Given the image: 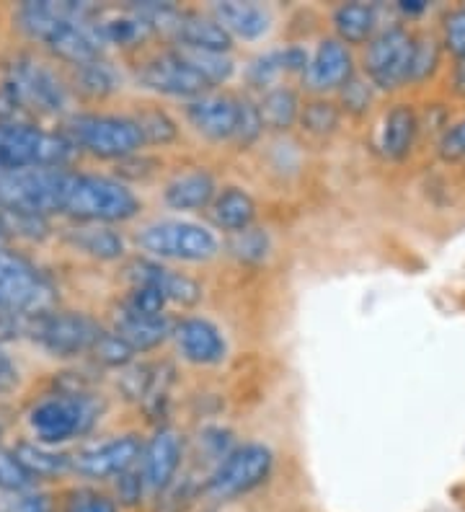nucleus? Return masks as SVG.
<instances>
[{
    "instance_id": "nucleus-1",
    "label": "nucleus",
    "mask_w": 465,
    "mask_h": 512,
    "mask_svg": "<svg viewBox=\"0 0 465 512\" xmlns=\"http://www.w3.org/2000/svg\"><path fill=\"white\" fill-rule=\"evenodd\" d=\"M19 26L31 39L70 65H86L101 55L106 44L99 32V11L88 3L37 0L19 8Z\"/></svg>"
},
{
    "instance_id": "nucleus-2",
    "label": "nucleus",
    "mask_w": 465,
    "mask_h": 512,
    "mask_svg": "<svg viewBox=\"0 0 465 512\" xmlns=\"http://www.w3.org/2000/svg\"><path fill=\"white\" fill-rule=\"evenodd\" d=\"M140 213V200L132 189L114 182L109 176L70 174L68 194L62 215L81 220V223H124Z\"/></svg>"
},
{
    "instance_id": "nucleus-3",
    "label": "nucleus",
    "mask_w": 465,
    "mask_h": 512,
    "mask_svg": "<svg viewBox=\"0 0 465 512\" xmlns=\"http://www.w3.org/2000/svg\"><path fill=\"white\" fill-rule=\"evenodd\" d=\"M0 96L8 104V109L3 112L6 122H13L16 112L62 114L70 104L68 88L62 86L60 78L47 65L37 63L31 57H19L8 68Z\"/></svg>"
},
{
    "instance_id": "nucleus-4",
    "label": "nucleus",
    "mask_w": 465,
    "mask_h": 512,
    "mask_svg": "<svg viewBox=\"0 0 465 512\" xmlns=\"http://www.w3.org/2000/svg\"><path fill=\"white\" fill-rule=\"evenodd\" d=\"M68 169H19L0 174V210L47 218L62 213L68 194Z\"/></svg>"
},
{
    "instance_id": "nucleus-5",
    "label": "nucleus",
    "mask_w": 465,
    "mask_h": 512,
    "mask_svg": "<svg viewBox=\"0 0 465 512\" xmlns=\"http://www.w3.org/2000/svg\"><path fill=\"white\" fill-rule=\"evenodd\" d=\"M75 148L55 132L0 119V174L19 169H65Z\"/></svg>"
},
{
    "instance_id": "nucleus-6",
    "label": "nucleus",
    "mask_w": 465,
    "mask_h": 512,
    "mask_svg": "<svg viewBox=\"0 0 465 512\" xmlns=\"http://www.w3.org/2000/svg\"><path fill=\"white\" fill-rule=\"evenodd\" d=\"M62 138L75 150L81 148L106 161L135 156L145 145L135 122L130 117H114V114H73L65 122Z\"/></svg>"
},
{
    "instance_id": "nucleus-7",
    "label": "nucleus",
    "mask_w": 465,
    "mask_h": 512,
    "mask_svg": "<svg viewBox=\"0 0 465 512\" xmlns=\"http://www.w3.org/2000/svg\"><path fill=\"white\" fill-rule=\"evenodd\" d=\"M52 282L29 259L0 246V311L11 316H39L55 308Z\"/></svg>"
},
{
    "instance_id": "nucleus-8",
    "label": "nucleus",
    "mask_w": 465,
    "mask_h": 512,
    "mask_svg": "<svg viewBox=\"0 0 465 512\" xmlns=\"http://www.w3.org/2000/svg\"><path fill=\"white\" fill-rule=\"evenodd\" d=\"M29 337L55 357H75L93 352L104 329L86 313L73 311H47L31 316L26 324Z\"/></svg>"
},
{
    "instance_id": "nucleus-9",
    "label": "nucleus",
    "mask_w": 465,
    "mask_h": 512,
    "mask_svg": "<svg viewBox=\"0 0 465 512\" xmlns=\"http://www.w3.org/2000/svg\"><path fill=\"white\" fill-rule=\"evenodd\" d=\"M137 246L161 259L207 262L217 254V241L207 228L184 220H158L137 233Z\"/></svg>"
},
{
    "instance_id": "nucleus-10",
    "label": "nucleus",
    "mask_w": 465,
    "mask_h": 512,
    "mask_svg": "<svg viewBox=\"0 0 465 512\" xmlns=\"http://www.w3.org/2000/svg\"><path fill=\"white\" fill-rule=\"evenodd\" d=\"M29 422L39 443H65L91 430L96 422V404L81 394L50 396L31 409Z\"/></svg>"
},
{
    "instance_id": "nucleus-11",
    "label": "nucleus",
    "mask_w": 465,
    "mask_h": 512,
    "mask_svg": "<svg viewBox=\"0 0 465 512\" xmlns=\"http://www.w3.org/2000/svg\"><path fill=\"white\" fill-rule=\"evenodd\" d=\"M274 456L267 445L261 443H248L236 448L233 453L225 456V461H220L215 474L210 476V484H207V492H210L212 500L225 502L233 500L238 494H246L251 489H256L259 484H264V479L272 471Z\"/></svg>"
},
{
    "instance_id": "nucleus-12",
    "label": "nucleus",
    "mask_w": 465,
    "mask_h": 512,
    "mask_svg": "<svg viewBox=\"0 0 465 512\" xmlns=\"http://www.w3.org/2000/svg\"><path fill=\"white\" fill-rule=\"evenodd\" d=\"M414 39L403 29H385L367 44L365 70L380 88H398L411 78Z\"/></svg>"
},
{
    "instance_id": "nucleus-13",
    "label": "nucleus",
    "mask_w": 465,
    "mask_h": 512,
    "mask_svg": "<svg viewBox=\"0 0 465 512\" xmlns=\"http://www.w3.org/2000/svg\"><path fill=\"white\" fill-rule=\"evenodd\" d=\"M137 81L155 94L179 96V99L189 101L210 94V83L186 63L179 50L163 52V55L148 60L143 68L137 70Z\"/></svg>"
},
{
    "instance_id": "nucleus-14",
    "label": "nucleus",
    "mask_w": 465,
    "mask_h": 512,
    "mask_svg": "<svg viewBox=\"0 0 465 512\" xmlns=\"http://www.w3.org/2000/svg\"><path fill=\"white\" fill-rule=\"evenodd\" d=\"M143 456V443L135 435H122L70 456V471L86 479H112L130 471Z\"/></svg>"
},
{
    "instance_id": "nucleus-15",
    "label": "nucleus",
    "mask_w": 465,
    "mask_h": 512,
    "mask_svg": "<svg viewBox=\"0 0 465 512\" xmlns=\"http://www.w3.org/2000/svg\"><path fill=\"white\" fill-rule=\"evenodd\" d=\"M189 125L210 140H233L238 119V99L228 94H205L186 104Z\"/></svg>"
},
{
    "instance_id": "nucleus-16",
    "label": "nucleus",
    "mask_w": 465,
    "mask_h": 512,
    "mask_svg": "<svg viewBox=\"0 0 465 512\" xmlns=\"http://www.w3.org/2000/svg\"><path fill=\"white\" fill-rule=\"evenodd\" d=\"M349 78H352V55L347 44H341L339 39H323L303 70L305 86L310 91H331L344 86Z\"/></svg>"
},
{
    "instance_id": "nucleus-17",
    "label": "nucleus",
    "mask_w": 465,
    "mask_h": 512,
    "mask_svg": "<svg viewBox=\"0 0 465 512\" xmlns=\"http://www.w3.org/2000/svg\"><path fill=\"white\" fill-rule=\"evenodd\" d=\"M140 458H143V471H140L143 487L150 492H163L176 476V469L181 463L179 432L168 430V427L158 430L143 448Z\"/></svg>"
},
{
    "instance_id": "nucleus-18",
    "label": "nucleus",
    "mask_w": 465,
    "mask_h": 512,
    "mask_svg": "<svg viewBox=\"0 0 465 512\" xmlns=\"http://www.w3.org/2000/svg\"><path fill=\"white\" fill-rule=\"evenodd\" d=\"M181 357L194 365H215L225 357V339L215 324L205 319H186L174 326Z\"/></svg>"
},
{
    "instance_id": "nucleus-19",
    "label": "nucleus",
    "mask_w": 465,
    "mask_h": 512,
    "mask_svg": "<svg viewBox=\"0 0 465 512\" xmlns=\"http://www.w3.org/2000/svg\"><path fill=\"white\" fill-rule=\"evenodd\" d=\"M127 277L132 280V285L158 288L166 295V300H174V303H181V306H194V303L202 300V288H199L192 277L171 272V269L148 262V259H135L130 264V269H127Z\"/></svg>"
},
{
    "instance_id": "nucleus-20",
    "label": "nucleus",
    "mask_w": 465,
    "mask_h": 512,
    "mask_svg": "<svg viewBox=\"0 0 465 512\" xmlns=\"http://www.w3.org/2000/svg\"><path fill=\"white\" fill-rule=\"evenodd\" d=\"M112 331L137 355V352H150L161 347L174 334V324L166 316H140V313L119 306V311L114 313Z\"/></svg>"
},
{
    "instance_id": "nucleus-21",
    "label": "nucleus",
    "mask_w": 465,
    "mask_h": 512,
    "mask_svg": "<svg viewBox=\"0 0 465 512\" xmlns=\"http://www.w3.org/2000/svg\"><path fill=\"white\" fill-rule=\"evenodd\" d=\"M212 19L223 26L230 39H261L272 26V16L259 3H241V0H225L212 6Z\"/></svg>"
},
{
    "instance_id": "nucleus-22",
    "label": "nucleus",
    "mask_w": 465,
    "mask_h": 512,
    "mask_svg": "<svg viewBox=\"0 0 465 512\" xmlns=\"http://www.w3.org/2000/svg\"><path fill=\"white\" fill-rule=\"evenodd\" d=\"M163 200L174 210H205L215 200V179L207 171H186L163 189Z\"/></svg>"
},
{
    "instance_id": "nucleus-23",
    "label": "nucleus",
    "mask_w": 465,
    "mask_h": 512,
    "mask_svg": "<svg viewBox=\"0 0 465 512\" xmlns=\"http://www.w3.org/2000/svg\"><path fill=\"white\" fill-rule=\"evenodd\" d=\"M212 223L228 233L246 231L254 225L256 218V202L248 192L238 187H228L225 192L215 194L212 200Z\"/></svg>"
},
{
    "instance_id": "nucleus-24",
    "label": "nucleus",
    "mask_w": 465,
    "mask_h": 512,
    "mask_svg": "<svg viewBox=\"0 0 465 512\" xmlns=\"http://www.w3.org/2000/svg\"><path fill=\"white\" fill-rule=\"evenodd\" d=\"M305 65H308V55L298 47H290V50H274L267 55L256 57L254 63L248 65V81L251 86H272L282 73H303Z\"/></svg>"
},
{
    "instance_id": "nucleus-25",
    "label": "nucleus",
    "mask_w": 465,
    "mask_h": 512,
    "mask_svg": "<svg viewBox=\"0 0 465 512\" xmlns=\"http://www.w3.org/2000/svg\"><path fill=\"white\" fill-rule=\"evenodd\" d=\"M68 241L78 251H86V254L104 259V262H112V259H119L124 254L122 236L101 223H86L81 228H73L68 233Z\"/></svg>"
},
{
    "instance_id": "nucleus-26",
    "label": "nucleus",
    "mask_w": 465,
    "mask_h": 512,
    "mask_svg": "<svg viewBox=\"0 0 465 512\" xmlns=\"http://www.w3.org/2000/svg\"><path fill=\"white\" fill-rule=\"evenodd\" d=\"M416 135V114L414 109L406 104H398L396 109L388 112L383 125V135H380V148L388 158H401L409 153L411 143Z\"/></svg>"
},
{
    "instance_id": "nucleus-27",
    "label": "nucleus",
    "mask_w": 465,
    "mask_h": 512,
    "mask_svg": "<svg viewBox=\"0 0 465 512\" xmlns=\"http://www.w3.org/2000/svg\"><path fill=\"white\" fill-rule=\"evenodd\" d=\"M259 114L264 127H269V130H290V127L300 119L298 94L287 86L269 88L267 94H264V99L259 101Z\"/></svg>"
},
{
    "instance_id": "nucleus-28",
    "label": "nucleus",
    "mask_w": 465,
    "mask_h": 512,
    "mask_svg": "<svg viewBox=\"0 0 465 512\" xmlns=\"http://www.w3.org/2000/svg\"><path fill=\"white\" fill-rule=\"evenodd\" d=\"M334 26L341 44H362L375 32V8L365 3H344L336 8Z\"/></svg>"
},
{
    "instance_id": "nucleus-29",
    "label": "nucleus",
    "mask_w": 465,
    "mask_h": 512,
    "mask_svg": "<svg viewBox=\"0 0 465 512\" xmlns=\"http://www.w3.org/2000/svg\"><path fill=\"white\" fill-rule=\"evenodd\" d=\"M13 456L19 458V463L29 471L34 479L39 476H60L65 471H70V456H62V453H52V450L42 448L37 443H19Z\"/></svg>"
},
{
    "instance_id": "nucleus-30",
    "label": "nucleus",
    "mask_w": 465,
    "mask_h": 512,
    "mask_svg": "<svg viewBox=\"0 0 465 512\" xmlns=\"http://www.w3.org/2000/svg\"><path fill=\"white\" fill-rule=\"evenodd\" d=\"M99 32L104 44H122V47H130V44H137L140 39L148 37L153 29H150L148 21L140 16V13H124V16H117V19H99Z\"/></svg>"
},
{
    "instance_id": "nucleus-31",
    "label": "nucleus",
    "mask_w": 465,
    "mask_h": 512,
    "mask_svg": "<svg viewBox=\"0 0 465 512\" xmlns=\"http://www.w3.org/2000/svg\"><path fill=\"white\" fill-rule=\"evenodd\" d=\"M179 50V47H176ZM186 63L192 65L202 78L212 86H220L233 75V60L228 57V52H207V50H179Z\"/></svg>"
},
{
    "instance_id": "nucleus-32",
    "label": "nucleus",
    "mask_w": 465,
    "mask_h": 512,
    "mask_svg": "<svg viewBox=\"0 0 465 512\" xmlns=\"http://www.w3.org/2000/svg\"><path fill=\"white\" fill-rule=\"evenodd\" d=\"M75 78L81 83V88L91 96H106L114 94L119 88V78L114 73V68L109 63H104L101 57L91 60L86 65H78L75 68Z\"/></svg>"
},
{
    "instance_id": "nucleus-33",
    "label": "nucleus",
    "mask_w": 465,
    "mask_h": 512,
    "mask_svg": "<svg viewBox=\"0 0 465 512\" xmlns=\"http://www.w3.org/2000/svg\"><path fill=\"white\" fill-rule=\"evenodd\" d=\"M230 254L241 259V262L256 264L261 259H267L269 254V236L261 228H246V231L230 233V244H228Z\"/></svg>"
},
{
    "instance_id": "nucleus-34",
    "label": "nucleus",
    "mask_w": 465,
    "mask_h": 512,
    "mask_svg": "<svg viewBox=\"0 0 465 512\" xmlns=\"http://www.w3.org/2000/svg\"><path fill=\"white\" fill-rule=\"evenodd\" d=\"M132 122H135L140 135H143V143L163 145L176 138V122L166 112H161V109H145L137 117H132Z\"/></svg>"
},
{
    "instance_id": "nucleus-35",
    "label": "nucleus",
    "mask_w": 465,
    "mask_h": 512,
    "mask_svg": "<svg viewBox=\"0 0 465 512\" xmlns=\"http://www.w3.org/2000/svg\"><path fill=\"white\" fill-rule=\"evenodd\" d=\"M264 132V122H261L259 104H254L251 99H238V119H236V132H233V140L238 145H251L259 140V135Z\"/></svg>"
},
{
    "instance_id": "nucleus-36",
    "label": "nucleus",
    "mask_w": 465,
    "mask_h": 512,
    "mask_svg": "<svg viewBox=\"0 0 465 512\" xmlns=\"http://www.w3.org/2000/svg\"><path fill=\"white\" fill-rule=\"evenodd\" d=\"M34 484V476L13 456V450L0 448V489L6 492H26Z\"/></svg>"
},
{
    "instance_id": "nucleus-37",
    "label": "nucleus",
    "mask_w": 465,
    "mask_h": 512,
    "mask_svg": "<svg viewBox=\"0 0 465 512\" xmlns=\"http://www.w3.org/2000/svg\"><path fill=\"white\" fill-rule=\"evenodd\" d=\"M166 295L158 288H150V285H132L130 298L124 300L122 308L132 313H140V316H163V308H166Z\"/></svg>"
},
{
    "instance_id": "nucleus-38",
    "label": "nucleus",
    "mask_w": 465,
    "mask_h": 512,
    "mask_svg": "<svg viewBox=\"0 0 465 512\" xmlns=\"http://www.w3.org/2000/svg\"><path fill=\"white\" fill-rule=\"evenodd\" d=\"M300 122H303L305 130L326 135V132H334V127L339 125V112L329 101H313L300 112Z\"/></svg>"
},
{
    "instance_id": "nucleus-39",
    "label": "nucleus",
    "mask_w": 465,
    "mask_h": 512,
    "mask_svg": "<svg viewBox=\"0 0 465 512\" xmlns=\"http://www.w3.org/2000/svg\"><path fill=\"white\" fill-rule=\"evenodd\" d=\"M93 355H96V360H101L104 365L122 368V365L130 363L135 352H132L114 331H104L99 337V342H96V347H93Z\"/></svg>"
},
{
    "instance_id": "nucleus-40",
    "label": "nucleus",
    "mask_w": 465,
    "mask_h": 512,
    "mask_svg": "<svg viewBox=\"0 0 465 512\" xmlns=\"http://www.w3.org/2000/svg\"><path fill=\"white\" fill-rule=\"evenodd\" d=\"M445 44L453 55L465 57V8L447 13L445 19Z\"/></svg>"
},
{
    "instance_id": "nucleus-41",
    "label": "nucleus",
    "mask_w": 465,
    "mask_h": 512,
    "mask_svg": "<svg viewBox=\"0 0 465 512\" xmlns=\"http://www.w3.org/2000/svg\"><path fill=\"white\" fill-rule=\"evenodd\" d=\"M437 65V42L434 39H419L414 42V63H411V78H424Z\"/></svg>"
},
{
    "instance_id": "nucleus-42",
    "label": "nucleus",
    "mask_w": 465,
    "mask_h": 512,
    "mask_svg": "<svg viewBox=\"0 0 465 512\" xmlns=\"http://www.w3.org/2000/svg\"><path fill=\"white\" fill-rule=\"evenodd\" d=\"M68 512H117V505L104 494L83 489V492L73 494V500L68 502Z\"/></svg>"
},
{
    "instance_id": "nucleus-43",
    "label": "nucleus",
    "mask_w": 465,
    "mask_h": 512,
    "mask_svg": "<svg viewBox=\"0 0 465 512\" xmlns=\"http://www.w3.org/2000/svg\"><path fill=\"white\" fill-rule=\"evenodd\" d=\"M440 153L447 161L465 158V119L445 132V138L440 140Z\"/></svg>"
},
{
    "instance_id": "nucleus-44",
    "label": "nucleus",
    "mask_w": 465,
    "mask_h": 512,
    "mask_svg": "<svg viewBox=\"0 0 465 512\" xmlns=\"http://www.w3.org/2000/svg\"><path fill=\"white\" fill-rule=\"evenodd\" d=\"M344 104H347L352 112H362V109L370 104V91H367V86H362L360 81L349 78V81L344 83Z\"/></svg>"
},
{
    "instance_id": "nucleus-45",
    "label": "nucleus",
    "mask_w": 465,
    "mask_h": 512,
    "mask_svg": "<svg viewBox=\"0 0 465 512\" xmlns=\"http://www.w3.org/2000/svg\"><path fill=\"white\" fill-rule=\"evenodd\" d=\"M119 479V500L127 502V505H135L137 500H140V492H143V479H140V474H132L130 471H124L122 476H117Z\"/></svg>"
},
{
    "instance_id": "nucleus-46",
    "label": "nucleus",
    "mask_w": 465,
    "mask_h": 512,
    "mask_svg": "<svg viewBox=\"0 0 465 512\" xmlns=\"http://www.w3.org/2000/svg\"><path fill=\"white\" fill-rule=\"evenodd\" d=\"M16 512H55V505L47 494H39V492H31L24 494L16 505Z\"/></svg>"
},
{
    "instance_id": "nucleus-47",
    "label": "nucleus",
    "mask_w": 465,
    "mask_h": 512,
    "mask_svg": "<svg viewBox=\"0 0 465 512\" xmlns=\"http://www.w3.org/2000/svg\"><path fill=\"white\" fill-rule=\"evenodd\" d=\"M16 381H19V373H16V368H13L6 352L0 350V391L16 386Z\"/></svg>"
},
{
    "instance_id": "nucleus-48",
    "label": "nucleus",
    "mask_w": 465,
    "mask_h": 512,
    "mask_svg": "<svg viewBox=\"0 0 465 512\" xmlns=\"http://www.w3.org/2000/svg\"><path fill=\"white\" fill-rule=\"evenodd\" d=\"M424 8H427V3H422V0H406V3H401L403 13H422Z\"/></svg>"
},
{
    "instance_id": "nucleus-49",
    "label": "nucleus",
    "mask_w": 465,
    "mask_h": 512,
    "mask_svg": "<svg viewBox=\"0 0 465 512\" xmlns=\"http://www.w3.org/2000/svg\"><path fill=\"white\" fill-rule=\"evenodd\" d=\"M455 86H458L460 94H465V57H460L458 73H455Z\"/></svg>"
},
{
    "instance_id": "nucleus-50",
    "label": "nucleus",
    "mask_w": 465,
    "mask_h": 512,
    "mask_svg": "<svg viewBox=\"0 0 465 512\" xmlns=\"http://www.w3.org/2000/svg\"><path fill=\"white\" fill-rule=\"evenodd\" d=\"M6 236H8L6 228H3V223H0V246H3V241H6Z\"/></svg>"
}]
</instances>
